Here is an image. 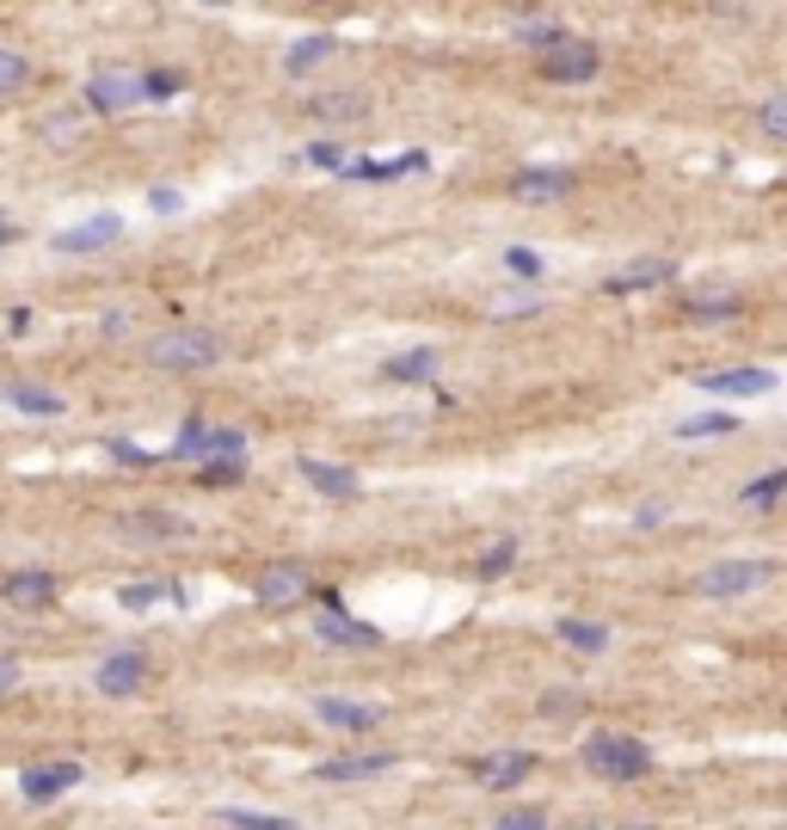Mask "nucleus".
Masks as SVG:
<instances>
[{
    "mask_svg": "<svg viewBox=\"0 0 787 830\" xmlns=\"http://www.w3.org/2000/svg\"><path fill=\"white\" fill-rule=\"evenodd\" d=\"M585 769L597 775V781H646V775H652V751H646L634 732H591Z\"/></svg>",
    "mask_w": 787,
    "mask_h": 830,
    "instance_id": "f257e3e1",
    "label": "nucleus"
},
{
    "mask_svg": "<svg viewBox=\"0 0 787 830\" xmlns=\"http://www.w3.org/2000/svg\"><path fill=\"white\" fill-rule=\"evenodd\" d=\"M215 358H222V339H215V332H203V327L160 332V339L148 344V363H155V370H167V375H198V370H210Z\"/></svg>",
    "mask_w": 787,
    "mask_h": 830,
    "instance_id": "f03ea898",
    "label": "nucleus"
},
{
    "mask_svg": "<svg viewBox=\"0 0 787 830\" xmlns=\"http://www.w3.org/2000/svg\"><path fill=\"white\" fill-rule=\"evenodd\" d=\"M172 461H246V430H234V425H203V418H185L179 425V437H172V449H167Z\"/></svg>",
    "mask_w": 787,
    "mask_h": 830,
    "instance_id": "7ed1b4c3",
    "label": "nucleus"
},
{
    "mask_svg": "<svg viewBox=\"0 0 787 830\" xmlns=\"http://www.w3.org/2000/svg\"><path fill=\"white\" fill-rule=\"evenodd\" d=\"M769 578H775L769 560H714L708 573H695V597H751Z\"/></svg>",
    "mask_w": 787,
    "mask_h": 830,
    "instance_id": "20e7f679",
    "label": "nucleus"
},
{
    "mask_svg": "<svg viewBox=\"0 0 787 830\" xmlns=\"http://www.w3.org/2000/svg\"><path fill=\"white\" fill-rule=\"evenodd\" d=\"M597 74H603V50L591 38H566L560 50L542 56V81H554V86H585Z\"/></svg>",
    "mask_w": 787,
    "mask_h": 830,
    "instance_id": "39448f33",
    "label": "nucleus"
},
{
    "mask_svg": "<svg viewBox=\"0 0 787 830\" xmlns=\"http://www.w3.org/2000/svg\"><path fill=\"white\" fill-rule=\"evenodd\" d=\"M117 530H124V542H179V535H191V523H185L179 511L142 504V511H124V517H117Z\"/></svg>",
    "mask_w": 787,
    "mask_h": 830,
    "instance_id": "423d86ee",
    "label": "nucleus"
},
{
    "mask_svg": "<svg viewBox=\"0 0 787 830\" xmlns=\"http://www.w3.org/2000/svg\"><path fill=\"white\" fill-rule=\"evenodd\" d=\"M117 241H124V222H117V215H86L74 228L50 234L56 253H105V246H117Z\"/></svg>",
    "mask_w": 787,
    "mask_h": 830,
    "instance_id": "0eeeda50",
    "label": "nucleus"
},
{
    "mask_svg": "<svg viewBox=\"0 0 787 830\" xmlns=\"http://www.w3.org/2000/svg\"><path fill=\"white\" fill-rule=\"evenodd\" d=\"M315 590V578H308V566H296V560H277V566H265V573L253 578V597L258 603H296V597H308Z\"/></svg>",
    "mask_w": 787,
    "mask_h": 830,
    "instance_id": "6e6552de",
    "label": "nucleus"
},
{
    "mask_svg": "<svg viewBox=\"0 0 787 830\" xmlns=\"http://www.w3.org/2000/svg\"><path fill=\"white\" fill-rule=\"evenodd\" d=\"M530 775H535V757H530V751H492V757H474V781H480V788H492V794L517 788V781H530Z\"/></svg>",
    "mask_w": 787,
    "mask_h": 830,
    "instance_id": "1a4fd4ad",
    "label": "nucleus"
},
{
    "mask_svg": "<svg viewBox=\"0 0 787 830\" xmlns=\"http://www.w3.org/2000/svg\"><path fill=\"white\" fill-rule=\"evenodd\" d=\"M578 179H573V167H523L511 179V198L517 203H554V198H566Z\"/></svg>",
    "mask_w": 787,
    "mask_h": 830,
    "instance_id": "9d476101",
    "label": "nucleus"
},
{
    "mask_svg": "<svg viewBox=\"0 0 787 830\" xmlns=\"http://www.w3.org/2000/svg\"><path fill=\"white\" fill-rule=\"evenodd\" d=\"M136 99H148V93H142V74L105 68V74H93V81H86V105H93V111H124V105H136Z\"/></svg>",
    "mask_w": 787,
    "mask_h": 830,
    "instance_id": "9b49d317",
    "label": "nucleus"
},
{
    "mask_svg": "<svg viewBox=\"0 0 787 830\" xmlns=\"http://www.w3.org/2000/svg\"><path fill=\"white\" fill-rule=\"evenodd\" d=\"M677 308H683V320H714V327H726V320L745 315V296H738V289H683Z\"/></svg>",
    "mask_w": 787,
    "mask_h": 830,
    "instance_id": "f8f14e48",
    "label": "nucleus"
},
{
    "mask_svg": "<svg viewBox=\"0 0 787 830\" xmlns=\"http://www.w3.org/2000/svg\"><path fill=\"white\" fill-rule=\"evenodd\" d=\"M93 683H99V695H136V689L148 683V659L142 652H111V659H99V671H93Z\"/></svg>",
    "mask_w": 787,
    "mask_h": 830,
    "instance_id": "ddd939ff",
    "label": "nucleus"
},
{
    "mask_svg": "<svg viewBox=\"0 0 787 830\" xmlns=\"http://www.w3.org/2000/svg\"><path fill=\"white\" fill-rule=\"evenodd\" d=\"M664 284H677L671 258H634V265H621L616 277H603L609 296H640V289H664Z\"/></svg>",
    "mask_w": 787,
    "mask_h": 830,
    "instance_id": "4468645a",
    "label": "nucleus"
},
{
    "mask_svg": "<svg viewBox=\"0 0 787 830\" xmlns=\"http://www.w3.org/2000/svg\"><path fill=\"white\" fill-rule=\"evenodd\" d=\"M315 714H320V726H332V732H375L387 720L375 702H344V695H320Z\"/></svg>",
    "mask_w": 787,
    "mask_h": 830,
    "instance_id": "2eb2a0df",
    "label": "nucleus"
},
{
    "mask_svg": "<svg viewBox=\"0 0 787 830\" xmlns=\"http://www.w3.org/2000/svg\"><path fill=\"white\" fill-rule=\"evenodd\" d=\"M74 781H81V763H38V769L19 775V794H25L31 806H43V800H62Z\"/></svg>",
    "mask_w": 787,
    "mask_h": 830,
    "instance_id": "dca6fc26",
    "label": "nucleus"
},
{
    "mask_svg": "<svg viewBox=\"0 0 787 830\" xmlns=\"http://www.w3.org/2000/svg\"><path fill=\"white\" fill-rule=\"evenodd\" d=\"M695 387H708V394H720V401H751V394H769L775 387V370H714V375H702Z\"/></svg>",
    "mask_w": 787,
    "mask_h": 830,
    "instance_id": "f3484780",
    "label": "nucleus"
},
{
    "mask_svg": "<svg viewBox=\"0 0 787 830\" xmlns=\"http://www.w3.org/2000/svg\"><path fill=\"white\" fill-rule=\"evenodd\" d=\"M0 603H19V609H50L56 603V578L25 566V573H7L0 578Z\"/></svg>",
    "mask_w": 787,
    "mask_h": 830,
    "instance_id": "a211bd4d",
    "label": "nucleus"
},
{
    "mask_svg": "<svg viewBox=\"0 0 787 830\" xmlns=\"http://www.w3.org/2000/svg\"><path fill=\"white\" fill-rule=\"evenodd\" d=\"M394 769V751H344V757L320 763L315 781H363V775H387Z\"/></svg>",
    "mask_w": 787,
    "mask_h": 830,
    "instance_id": "6ab92c4d",
    "label": "nucleus"
},
{
    "mask_svg": "<svg viewBox=\"0 0 787 830\" xmlns=\"http://www.w3.org/2000/svg\"><path fill=\"white\" fill-rule=\"evenodd\" d=\"M315 634L327 646H358V652L382 646V628H370V621H358V616H344V609H327V616L315 621Z\"/></svg>",
    "mask_w": 787,
    "mask_h": 830,
    "instance_id": "aec40b11",
    "label": "nucleus"
},
{
    "mask_svg": "<svg viewBox=\"0 0 787 830\" xmlns=\"http://www.w3.org/2000/svg\"><path fill=\"white\" fill-rule=\"evenodd\" d=\"M296 473H301V480H308V487L320 492V499H351V492H358V473H351V468H339V461L301 456V461H296Z\"/></svg>",
    "mask_w": 787,
    "mask_h": 830,
    "instance_id": "412c9836",
    "label": "nucleus"
},
{
    "mask_svg": "<svg viewBox=\"0 0 787 830\" xmlns=\"http://www.w3.org/2000/svg\"><path fill=\"white\" fill-rule=\"evenodd\" d=\"M430 375H437V344H413V351H401V358L382 363V382H394V387L430 382Z\"/></svg>",
    "mask_w": 787,
    "mask_h": 830,
    "instance_id": "4be33fe9",
    "label": "nucleus"
},
{
    "mask_svg": "<svg viewBox=\"0 0 787 830\" xmlns=\"http://www.w3.org/2000/svg\"><path fill=\"white\" fill-rule=\"evenodd\" d=\"M339 31H308V38H301V43H289V50H284V68L289 74H308V68H320V62H327V56H339Z\"/></svg>",
    "mask_w": 787,
    "mask_h": 830,
    "instance_id": "5701e85b",
    "label": "nucleus"
},
{
    "mask_svg": "<svg viewBox=\"0 0 787 830\" xmlns=\"http://www.w3.org/2000/svg\"><path fill=\"white\" fill-rule=\"evenodd\" d=\"M406 172H425V155H401V160H363L351 155V167L339 179H370V185H387V179H406Z\"/></svg>",
    "mask_w": 787,
    "mask_h": 830,
    "instance_id": "b1692460",
    "label": "nucleus"
},
{
    "mask_svg": "<svg viewBox=\"0 0 787 830\" xmlns=\"http://www.w3.org/2000/svg\"><path fill=\"white\" fill-rule=\"evenodd\" d=\"M511 31H517V43H530L535 56H547V50H560V43H566L560 19H547V13H517Z\"/></svg>",
    "mask_w": 787,
    "mask_h": 830,
    "instance_id": "393cba45",
    "label": "nucleus"
},
{
    "mask_svg": "<svg viewBox=\"0 0 787 830\" xmlns=\"http://www.w3.org/2000/svg\"><path fill=\"white\" fill-rule=\"evenodd\" d=\"M560 640L573 646V652H585V659H597V652H609V628H603V621H578V616H566L560 621Z\"/></svg>",
    "mask_w": 787,
    "mask_h": 830,
    "instance_id": "a878e982",
    "label": "nucleus"
},
{
    "mask_svg": "<svg viewBox=\"0 0 787 830\" xmlns=\"http://www.w3.org/2000/svg\"><path fill=\"white\" fill-rule=\"evenodd\" d=\"M7 406H19V413H31V418H56L62 394H50V387H38V382H13L7 387Z\"/></svg>",
    "mask_w": 787,
    "mask_h": 830,
    "instance_id": "bb28decb",
    "label": "nucleus"
},
{
    "mask_svg": "<svg viewBox=\"0 0 787 830\" xmlns=\"http://www.w3.org/2000/svg\"><path fill=\"white\" fill-rule=\"evenodd\" d=\"M160 597L179 603V585H172V578H129V585L117 590V603H124V609H155Z\"/></svg>",
    "mask_w": 787,
    "mask_h": 830,
    "instance_id": "cd10ccee",
    "label": "nucleus"
},
{
    "mask_svg": "<svg viewBox=\"0 0 787 830\" xmlns=\"http://www.w3.org/2000/svg\"><path fill=\"white\" fill-rule=\"evenodd\" d=\"M363 111H370L363 93H315L308 99V117H327V124H344V117H363Z\"/></svg>",
    "mask_w": 787,
    "mask_h": 830,
    "instance_id": "c85d7f7f",
    "label": "nucleus"
},
{
    "mask_svg": "<svg viewBox=\"0 0 787 830\" xmlns=\"http://www.w3.org/2000/svg\"><path fill=\"white\" fill-rule=\"evenodd\" d=\"M738 430V418L732 413H695V418H683L677 425V444H702V437H732Z\"/></svg>",
    "mask_w": 787,
    "mask_h": 830,
    "instance_id": "c756f323",
    "label": "nucleus"
},
{
    "mask_svg": "<svg viewBox=\"0 0 787 830\" xmlns=\"http://www.w3.org/2000/svg\"><path fill=\"white\" fill-rule=\"evenodd\" d=\"M215 824H234V830H296V818L284 812H246V806H222Z\"/></svg>",
    "mask_w": 787,
    "mask_h": 830,
    "instance_id": "7c9ffc66",
    "label": "nucleus"
},
{
    "mask_svg": "<svg viewBox=\"0 0 787 830\" xmlns=\"http://www.w3.org/2000/svg\"><path fill=\"white\" fill-rule=\"evenodd\" d=\"M517 566V535H504L499 547H487V554H480V566H474V578H480V585H492V578H504Z\"/></svg>",
    "mask_w": 787,
    "mask_h": 830,
    "instance_id": "2f4dec72",
    "label": "nucleus"
},
{
    "mask_svg": "<svg viewBox=\"0 0 787 830\" xmlns=\"http://www.w3.org/2000/svg\"><path fill=\"white\" fill-rule=\"evenodd\" d=\"M775 499H787V468L757 473V480H751V487L738 492V504H751V511H757V504H775Z\"/></svg>",
    "mask_w": 787,
    "mask_h": 830,
    "instance_id": "473e14b6",
    "label": "nucleus"
},
{
    "mask_svg": "<svg viewBox=\"0 0 787 830\" xmlns=\"http://www.w3.org/2000/svg\"><path fill=\"white\" fill-rule=\"evenodd\" d=\"M25 81H31V62H25V50H13V43H0V99H7V93H19Z\"/></svg>",
    "mask_w": 787,
    "mask_h": 830,
    "instance_id": "72a5a7b5",
    "label": "nucleus"
},
{
    "mask_svg": "<svg viewBox=\"0 0 787 830\" xmlns=\"http://www.w3.org/2000/svg\"><path fill=\"white\" fill-rule=\"evenodd\" d=\"M241 480H246V461H203L198 468V487H210V492L241 487Z\"/></svg>",
    "mask_w": 787,
    "mask_h": 830,
    "instance_id": "f704fd0d",
    "label": "nucleus"
},
{
    "mask_svg": "<svg viewBox=\"0 0 787 830\" xmlns=\"http://www.w3.org/2000/svg\"><path fill=\"white\" fill-rule=\"evenodd\" d=\"M757 124H763V136H769V142H787V93H769V99H763Z\"/></svg>",
    "mask_w": 787,
    "mask_h": 830,
    "instance_id": "c9c22d12",
    "label": "nucleus"
},
{
    "mask_svg": "<svg viewBox=\"0 0 787 830\" xmlns=\"http://www.w3.org/2000/svg\"><path fill=\"white\" fill-rule=\"evenodd\" d=\"M142 93H148V99H179V93H185V74H179V68H148L142 74Z\"/></svg>",
    "mask_w": 787,
    "mask_h": 830,
    "instance_id": "e433bc0d",
    "label": "nucleus"
},
{
    "mask_svg": "<svg viewBox=\"0 0 787 830\" xmlns=\"http://www.w3.org/2000/svg\"><path fill=\"white\" fill-rule=\"evenodd\" d=\"M542 714H547V720H578V714H585V695H578V689H547V695H542Z\"/></svg>",
    "mask_w": 787,
    "mask_h": 830,
    "instance_id": "4c0bfd02",
    "label": "nucleus"
},
{
    "mask_svg": "<svg viewBox=\"0 0 787 830\" xmlns=\"http://www.w3.org/2000/svg\"><path fill=\"white\" fill-rule=\"evenodd\" d=\"M504 272L523 277V284H535V277H542V258H535L530 246H511V253H504Z\"/></svg>",
    "mask_w": 787,
    "mask_h": 830,
    "instance_id": "58836bf2",
    "label": "nucleus"
},
{
    "mask_svg": "<svg viewBox=\"0 0 787 830\" xmlns=\"http://www.w3.org/2000/svg\"><path fill=\"white\" fill-rule=\"evenodd\" d=\"M301 160H308V167H327V172H344V167H351V155H344L339 142H315Z\"/></svg>",
    "mask_w": 787,
    "mask_h": 830,
    "instance_id": "ea45409f",
    "label": "nucleus"
},
{
    "mask_svg": "<svg viewBox=\"0 0 787 830\" xmlns=\"http://www.w3.org/2000/svg\"><path fill=\"white\" fill-rule=\"evenodd\" d=\"M105 449H111V456L124 461V468H148V461H160V456H148L142 444H129V437H105Z\"/></svg>",
    "mask_w": 787,
    "mask_h": 830,
    "instance_id": "a19ab883",
    "label": "nucleus"
},
{
    "mask_svg": "<svg viewBox=\"0 0 787 830\" xmlns=\"http://www.w3.org/2000/svg\"><path fill=\"white\" fill-rule=\"evenodd\" d=\"M499 830H547V818L535 812V806H517V812L499 818Z\"/></svg>",
    "mask_w": 787,
    "mask_h": 830,
    "instance_id": "79ce46f5",
    "label": "nucleus"
},
{
    "mask_svg": "<svg viewBox=\"0 0 787 830\" xmlns=\"http://www.w3.org/2000/svg\"><path fill=\"white\" fill-rule=\"evenodd\" d=\"M155 210H160V215H172V210H179V191L160 185V191H155Z\"/></svg>",
    "mask_w": 787,
    "mask_h": 830,
    "instance_id": "37998d69",
    "label": "nucleus"
},
{
    "mask_svg": "<svg viewBox=\"0 0 787 830\" xmlns=\"http://www.w3.org/2000/svg\"><path fill=\"white\" fill-rule=\"evenodd\" d=\"M19 241V222H13V215H0V246H13Z\"/></svg>",
    "mask_w": 787,
    "mask_h": 830,
    "instance_id": "c03bdc74",
    "label": "nucleus"
},
{
    "mask_svg": "<svg viewBox=\"0 0 787 830\" xmlns=\"http://www.w3.org/2000/svg\"><path fill=\"white\" fill-rule=\"evenodd\" d=\"M13 677H19V664H13V659H0V689L13 683Z\"/></svg>",
    "mask_w": 787,
    "mask_h": 830,
    "instance_id": "a18cd8bd",
    "label": "nucleus"
},
{
    "mask_svg": "<svg viewBox=\"0 0 787 830\" xmlns=\"http://www.w3.org/2000/svg\"><path fill=\"white\" fill-rule=\"evenodd\" d=\"M634 830H646V824H634Z\"/></svg>",
    "mask_w": 787,
    "mask_h": 830,
    "instance_id": "49530a36",
    "label": "nucleus"
},
{
    "mask_svg": "<svg viewBox=\"0 0 787 830\" xmlns=\"http://www.w3.org/2000/svg\"><path fill=\"white\" fill-rule=\"evenodd\" d=\"M585 830H597V824H585Z\"/></svg>",
    "mask_w": 787,
    "mask_h": 830,
    "instance_id": "de8ad7c7",
    "label": "nucleus"
}]
</instances>
